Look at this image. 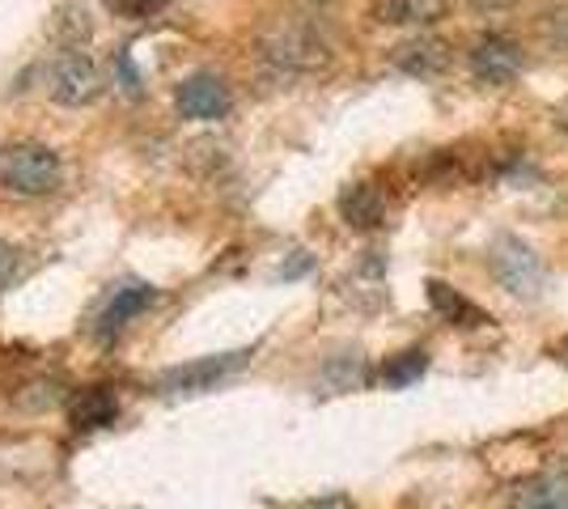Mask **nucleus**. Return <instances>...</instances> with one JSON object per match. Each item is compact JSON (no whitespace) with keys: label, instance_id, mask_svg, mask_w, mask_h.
I'll list each match as a JSON object with an SVG mask.
<instances>
[{"label":"nucleus","instance_id":"f257e3e1","mask_svg":"<svg viewBox=\"0 0 568 509\" xmlns=\"http://www.w3.org/2000/svg\"><path fill=\"white\" fill-rule=\"evenodd\" d=\"M260 55L267 69L281 77H310L332 64V43L318 26L310 22H276L260 39Z\"/></svg>","mask_w":568,"mask_h":509},{"label":"nucleus","instance_id":"f03ea898","mask_svg":"<svg viewBox=\"0 0 568 509\" xmlns=\"http://www.w3.org/2000/svg\"><path fill=\"white\" fill-rule=\"evenodd\" d=\"M64 179V166H60V153L48 145H34V141H22V145H9L0 153V183L13 195H51Z\"/></svg>","mask_w":568,"mask_h":509},{"label":"nucleus","instance_id":"7ed1b4c3","mask_svg":"<svg viewBox=\"0 0 568 509\" xmlns=\"http://www.w3.org/2000/svg\"><path fill=\"white\" fill-rule=\"evenodd\" d=\"M488 264H493V276H497L500 289H509L521 302H535L544 297L547 289V267L544 259L535 255V246L514 238V234H497L493 238V251H488Z\"/></svg>","mask_w":568,"mask_h":509},{"label":"nucleus","instance_id":"20e7f679","mask_svg":"<svg viewBox=\"0 0 568 509\" xmlns=\"http://www.w3.org/2000/svg\"><path fill=\"white\" fill-rule=\"evenodd\" d=\"M43 85L60 106H90L102 94V73L85 51H55L43 69Z\"/></svg>","mask_w":568,"mask_h":509},{"label":"nucleus","instance_id":"39448f33","mask_svg":"<svg viewBox=\"0 0 568 509\" xmlns=\"http://www.w3.org/2000/svg\"><path fill=\"white\" fill-rule=\"evenodd\" d=\"M251 353H221V357H204V362L174 365L158 378V387L166 395H195V390H209L213 383H221L225 374H234L237 365H246Z\"/></svg>","mask_w":568,"mask_h":509},{"label":"nucleus","instance_id":"423d86ee","mask_svg":"<svg viewBox=\"0 0 568 509\" xmlns=\"http://www.w3.org/2000/svg\"><path fill=\"white\" fill-rule=\"evenodd\" d=\"M174 102H179V111H183L187 120H204V123L225 120V115H230V106H234V98H230V85H225L221 77H213V73L187 77V81L179 85Z\"/></svg>","mask_w":568,"mask_h":509},{"label":"nucleus","instance_id":"0eeeda50","mask_svg":"<svg viewBox=\"0 0 568 509\" xmlns=\"http://www.w3.org/2000/svg\"><path fill=\"white\" fill-rule=\"evenodd\" d=\"M471 73L484 85H509L521 73V48L505 34H484L471 48Z\"/></svg>","mask_w":568,"mask_h":509},{"label":"nucleus","instance_id":"6e6552de","mask_svg":"<svg viewBox=\"0 0 568 509\" xmlns=\"http://www.w3.org/2000/svg\"><path fill=\"white\" fill-rule=\"evenodd\" d=\"M450 64H454L450 43L428 39V34L407 39V43H399V48H390V69H399V73H407V77H420V81H425V77H442Z\"/></svg>","mask_w":568,"mask_h":509},{"label":"nucleus","instance_id":"1a4fd4ad","mask_svg":"<svg viewBox=\"0 0 568 509\" xmlns=\"http://www.w3.org/2000/svg\"><path fill=\"white\" fill-rule=\"evenodd\" d=\"M369 18L378 26H437L450 18V0H374Z\"/></svg>","mask_w":568,"mask_h":509},{"label":"nucleus","instance_id":"9d476101","mask_svg":"<svg viewBox=\"0 0 568 509\" xmlns=\"http://www.w3.org/2000/svg\"><path fill=\"white\" fill-rule=\"evenodd\" d=\"M158 302V289L153 285H123L115 289V297L106 302V311L98 315V336H115L128 318H136L141 311H149Z\"/></svg>","mask_w":568,"mask_h":509},{"label":"nucleus","instance_id":"9b49d317","mask_svg":"<svg viewBox=\"0 0 568 509\" xmlns=\"http://www.w3.org/2000/svg\"><path fill=\"white\" fill-rule=\"evenodd\" d=\"M509 509H568V471H547L518 485Z\"/></svg>","mask_w":568,"mask_h":509},{"label":"nucleus","instance_id":"f8f14e48","mask_svg":"<svg viewBox=\"0 0 568 509\" xmlns=\"http://www.w3.org/2000/svg\"><path fill=\"white\" fill-rule=\"evenodd\" d=\"M339 217L348 221L353 230H378L386 221V195L374 183H356L339 195Z\"/></svg>","mask_w":568,"mask_h":509},{"label":"nucleus","instance_id":"ddd939ff","mask_svg":"<svg viewBox=\"0 0 568 509\" xmlns=\"http://www.w3.org/2000/svg\"><path fill=\"white\" fill-rule=\"evenodd\" d=\"M425 297H428V306L446 318V323H454V327H484V323H488V315H484L475 302H467L458 289H450L446 281H428Z\"/></svg>","mask_w":568,"mask_h":509},{"label":"nucleus","instance_id":"4468645a","mask_svg":"<svg viewBox=\"0 0 568 509\" xmlns=\"http://www.w3.org/2000/svg\"><path fill=\"white\" fill-rule=\"evenodd\" d=\"M115 420H119L115 390L90 387L72 399V425H77V429H85V434H90V429H106V425H115Z\"/></svg>","mask_w":568,"mask_h":509},{"label":"nucleus","instance_id":"2eb2a0df","mask_svg":"<svg viewBox=\"0 0 568 509\" xmlns=\"http://www.w3.org/2000/svg\"><path fill=\"white\" fill-rule=\"evenodd\" d=\"M55 39H60L64 51H85V43L94 39V18H90V9L81 0L60 4V13H55Z\"/></svg>","mask_w":568,"mask_h":509},{"label":"nucleus","instance_id":"dca6fc26","mask_svg":"<svg viewBox=\"0 0 568 509\" xmlns=\"http://www.w3.org/2000/svg\"><path fill=\"white\" fill-rule=\"evenodd\" d=\"M425 369H428L425 348H407V353H399V357H390V362L382 365V383L390 390H403V387H412V383H420Z\"/></svg>","mask_w":568,"mask_h":509},{"label":"nucleus","instance_id":"f3484780","mask_svg":"<svg viewBox=\"0 0 568 509\" xmlns=\"http://www.w3.org/2000/svg\"><path fill=\"white\" fill-rule=\"evenodd\" d=\"M544 39L556 51H568V9H556L544 18Z\"/></svg>","mask_w":568,"mask_h":509},{"label":"nucleus","instance_id":"a211bd4d","mask_svg":"<svg viewBox=\"0 0 568 509\" xmlns=\"http://www.w3.org/2000/svg\"><path fill=\"white\" fill-rule=\"evenodd\" d=\"M115 73H119V81H123V90L136 98L141 94V77H136V69H132V55L128 51H119L115 55Z\"/></svg>","mask_w":568,"mask_h":509},{"label":"nucleus","instance_id":"6ab92c4d","mask_svg":"<svg viewBox=\"0 0 568 509\" xmlns=\"http://www.w3.org/2000/svg\"><path fill=\"white\" fill-rule=\"evenodd\" d=\"M162 4H166V0H115V9L128 13V18H153Z\"/></svg>","mask_w":568,"mask_h":509},{"label":"nucleus","instance_id":"aec40b11","mask_svg":"<svg viewBox=\"0 0 568 509\" xmlns=\"http://www.w3.org/2000/svg\"><path fill=\"white\" fill-rule=\"evenodd\" d=\"M13 272H18V251H13L9 243H0V289H9Z\"/></svg>","mask_w":568,"mask_h":509},{"label":"nucleus","instance_id":"412c9836","mask_svg":"<svg viewBox=\"0 0 568 509\" xmlns=\"http://www.w3.org/2000/svg\"><path fill=\"white\" fill-rule=\"evenodd\" d=\"M306 272H310V255H306V251H297V259H288V264L281 267L284 281H293V276H306Z\"/></svg>","mask_w":568,"mask_h":509},{"label":"nucleus","instance_id":"4be33fe9","mask_svg":"<svg viewBox=\"0 0 568 509\" xmlns=\"http://www.w3.org/2000/svg\"><path fill=\"white\" fill-rule=\"evenodd\" d=\"M479 13H505V9H514V0H471Z\"/></svg>","mask_w":568,"mask_h":509},{"label":"nucleus","instance_id":"5701e85b","mask_svg":"<svg viewBox=\"0 0 568 509\" xmlns=\"http://www.w3.org/2000/svg\"><path fill=\"white\" fill-rule=\"evenodd\" d=\"M310 509H356V506L348 501V497H339V492H335V497H323V501H314Z\"/></svg>","mask_w":568,"mask_h":509},{"label":"nucleus","instance_id":"b1692460","mask_svg":"<svg viewBox=\"0 0 568 509\" xmlns=\"http://www.w3.org/2000/svg\"><path fill=\"white\" fill-rule=\"evenodd\" d=\"M565 362H568V344H565Z\"/></svg>","mask_w":568,"mask_h":509}]
</instances>
